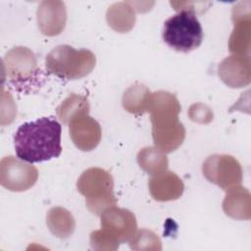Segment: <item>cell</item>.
Masks as SVG:
<instances>
[{
  "label": "cell",
  "mask_w": 251,
  "mask_h": 251,
  "mask_svg": "<svg viewBox=\"0 0 251 251\" xmlns=\"http://www.w3.org/2000/svg\"><path fill=\"white\" fill-rule=\"evenodd\" d=\"M202 172L207 180L224 190L240 185L243 179L240 163L233 156L227 154L209 156L203 162Z\"/></svg>",
  "instance_id": "7"
},
{
  "label": "cell",
  "mask_w": 251,
  "mask_h": 251,
  "mask_svg": "<svg viewBox=\"0 0 251 251\" xmlns=\"http://www.w3.org/2000/svg\"><path fill=\"white\" fill-rule=\"evenodd\" d=\"M36 20L38 28L46 36L60 34L67 23V10L63 1L45 0L37 7Z\"/></svg>",
  "instance_id": "11"
},
{
  "label": "cell",
  "mask_w": 251,
  "mask_h": 251,
  "mask_svg": "<svg viewBox=\"0 0 251 251\" xmlns=\"http://www.w3.org/2000/svg\"><path fill=\"white\" fill-rule=\"evenodd\" d=\"M181 107L175 94L159 90L151 95L148 113L153 142L165 153L176 150L185 138V128L178 121Z\"/></svg>",
  "instance_id": "2"
},
{
  "label": "cell",
  "mask_w": 251,
  "mask_h": 251,
  "mask_svg": "<svg viewBox=\"0 0 251 251\" xmlns=\"http://www.w3.org/2000/svg\"><path fill=\"white\" fill-rule=\"evenodd\" d=\"M3 65L7 76L16 84L36 78L40 71L34 53L24 46L10 49L3 58Z\"/></svg>",
  "instance_id": "9"
},
{
  "label": "cell",
  "mask_w": 251,
  "mask_h": 251,
  "mask_svg": "<svg viewBox=\"0 0 251 251\" xmlns=\"http://www.w3.org/2000/svg\"><path fill=\"white\" fill-rule=\"evenodd\" d=\"M137 163L140 169L150 176L167 171L169 165L166 153L156 146H148L139 150Z\"/></svg>",
  "instance_id": "19"
},
{
  "label": "cell",
  "mask_w": 251,
  "mask_h": 251,
  "mask_svg": "<svg viewBox=\"0 0 251 251\" xmlns=\"http://www.w3.org/2000/svg\"><path fill=\"white\" fill-rule=\"evenodd\" d=\"M38 178V170L14 156H6L0 162V183L8 190L21 192L31 188Z\"/></svg>",
  "instance_id": "8"
},
{
  "label": "cell",
  "mask_w": 251,
  "mask_h": 251,
  "mask_svg": "<svg viewBox=\"0 0 251 251\" xmlns=\"http://www.w3.org/2000/svg\"><path fill=\"white\" fill-rule=\"evenodd\" d=\"M135 11L133 3L130 1L114 3L106 12L107 23L117 32H128L135 24Z\"/></svg>",
  "instance_id": "16"
},
{
  "label": "cell",
  "mask_w": 251,
  "mask_h": 251,
  "mask_svg": "<svg viewBox=\"0 0 251 251\" xmlns=\"http://www.w3.org/2000/svg\"><path fill=\"white\" fill-rule=\"evenodd\" d=\"M152 92L144 84L135 83L129 86L123 94L122 104L124 109L134 115L148 112Z\"/></svg>",
  "instance_id": "17"
},
{
  "label": "cell",
  "mask_w": 251,
  "mask_h": 251,
  "mask_svg": "<svg viewBox=\"0 0 251 251\" xmlns=\"http://www.w3.org/2000/svg\"><path fill=\"white\" fill-rule=\"evenodd\" d=\"M46 224L51 233L59 238L69 237L75 227L72 213L63 207L51 208L46 215Z\"/></svg>",
  "instance_id": "18"
},
{
  "label": "cell",
  "mask_w": 251,
  "mask_h": 251,
  "mask_svg": "<svg viewBox=\"0 0 251 251\" xmlns=\"http://www.w3.org/2000/svg\"><path fill=\"white\" fill-rule=\"evenodd\" d=\"M89 103L85 96L78 94H71L57 108V116L59 120L66 126H69L75 119L88 115Z\"/></svg>",
  "instance_id": "20"
},
{
  "label": "cell",
  "mask_w": 251,
  "mask_h": 251,
  "mask_svg": "<svg viewBox=\"0 0 251 251\" xmlns=\"http://www.w3.org/2000/svg\"><path fill=\"white\" fill-rule=\"evenodd\" d=\"M78 192L85 197L87 209L97 216L117 204L112 175L101 168L85 170L76 181Z\"/></svg>",
  "instance_id": "5"
},
{
  "label": "cell",
  "mask_w": 251,
  "mask_h": 251,
  "mask_svg": "<svg viewBox=\"0 0 251 251\" xmlns=\"http://www.w3.org/2000/svg\"><path fill=\"white\" fill-rule=\"evenodd\" d=\"M70 136L81 151H91L100 143L102 130L99 123L89 115H82L69 125Z\"/></svg>",
  "instance_id": "13"
},
{
  "label": "cell",
  "mask_w": 251,
  "mask_h": 251,
  "mask_svg": "<svg viewBox=\"0 0 251 251\" xmlns=\"http://www.w3.org/2000/svg\"><path fill=\"white\" fill-rule=\"evenodd\" d=\"M148 187L152 198L160 202L176 200L184 190V184L180 177L170 171L152 176L149 178Z\"/></svg>",
  "instance_id": "14"
},
{
  "label": "cell",
  "mask_w": 251,
  "mask_h": 251,
  "mask_svg": "<svg viewBox=\"0 0 251 251\" xmlns=\"http://www.w3.org/2000/svg\"><path fill=\"white\" fill-rule=\"evenodd\" d=\"M129 246L133 250H161L162 242L159 236L149 229H141L135 233L129 241Z\"/></svg>",
  "instance_id": "21"
},
{
  "label": "cell",
  "mask_w": 251,
  "mask_h": 251,
  "mask_svg": "<svg viewBox=\"0 0 251 251\" xmlns=\"http://www.w3.org/2000/svg\"><path fill=\"white\" fill-rule=\"evenodd\" d=\"M162 37L165 43L178 52H190L203 40V29L195 12L179 10L164 23Z\"/></svg>",
  "instance_id": "4"
},
{
  "label": "cell",
  "mask_w": 251,
  "mask_h": 251,
  "mask_svg": "<svg viewBox=\"0 0 251 251\" xmlns=\"http://www.w3.org/2000/svg\"><path fill=\"white\" fill-rule=\"evenodd\" d=\"M222 81L231 88L247 86L251 81V61L249 56L230 55L225 58L218 67Z\"/></svg>",
  "instance_id": "12"
},
{
  "label": "cell",
  "mask_w": 251,
  "mask_h": 251,
  "mask_svg": "<svg viewBox=\"0 0 251 251\" xmlns=\"http://www.w3.org/2000/svg\"><path fill=\"white\" fill-rule=\"evenodd\" d=\"M223 210L226 216L234 220H250L251 195L249 190L240 185L227 189L223 201Z\"/></svg>",
  "instance_id": "15"
},
{
  "label": "cell",
  "mask_w": 251,
  "mask_h": 251,
  "mask_svg": "<svg viewBox=\"0 0 251 251\" xmlns=\"http://www.w3.org/2000/svg\"><path fill=\"white\" fill-rule=\"evenodd\" d=\"M101 232L117 247L129 242L137 231V222L132 212L127 209L109 207L100 215Z\"/></svg>",
  "instance_id": "6"
},
{
  "label": "cell",
  "mask_w": 251,
  "mask_h": 251,
  "mask_svg": "<svg viewBox=\"0 0 251 251\" xmlns=\"http://www.w3.org/2000/svg\"><path fill=\"white\" fill-rule=\"evenodd\" d=\"M62 126L53 118H40L21 125L14 135L16 155L28 163L48 161L60 156Z\"/></svg>",
  "instance_id": "1"
},
{
  "label": "cell",
  "mask_w": 251,
  "mask_h": 251,
  "mask_svg": "<svg viewBox=\"0 0 251 251\" xmlns=\"http://www.w3.org/2000/svg\"><path fill=\"white\" fill-rule=\"evenodd\" d=\"M240 2L232 8L231 20L234 27L228 39V50L233 55L249 56L251 38L250 2Z\"/></svg>",
  "instance_id": "10"
},
{
  "label": "cell",
  "mask_w": 251,
  "mask_h": 251,
  "mask_svg": "<svg viewBox=\"0 0 251 251\" xmlns=\"http://www.w3.org/2000/svg\"><path fill=\"white\" fill-rule=\"evenodd\" d=\"M188 116L193 122L200 124H209L213 120L212 110L202 103L191 105L188 111Z\"/></svg>",
  "instance_id": "22"
},
{
  "label": "cell",
  "mask_w": 251,
  "mask_h": 251,
  "mask_svg": "<svg viewBox=\"0 0 251 251\" xmlns=\"http://www.w3.org/2000/svg\"><path fill=\"white\" fill-rule=\"evenodd\" d=\"M96 65V57L88 49L76 50L70 45H59L46 56L45 66L50 74L66 79H79L89 75Z\"/></svg>",
  "instance_id": "3"
}]
</instances>
